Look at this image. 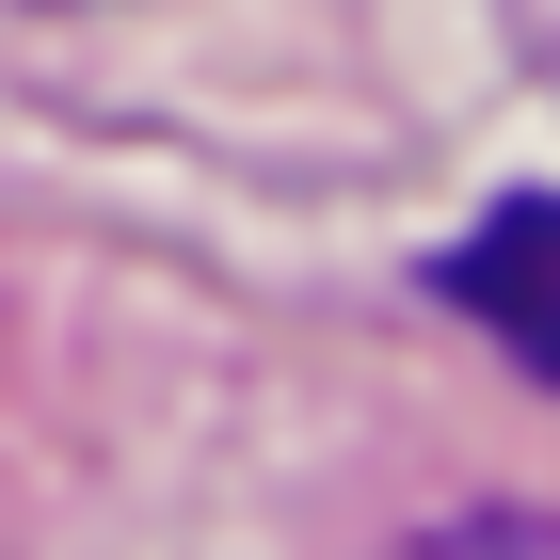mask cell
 Segmentation results:
<instances>
[{"label": "cell", "mask_w": 560, "mask_h": 560, "mask_svg": "<svg viewBox=\"0 0 560 560\" xmlns=\"http://www.w3.org/2000/svg\"><path fill=\"white\" fill-rule=\"evenodd\" d=\"M432 289L465 304V320L513 352V369H545V385H560V192H513V209H480L465 241L432 257Z\"/></svg>", "instance_id": "cell-1"}, {"label": "cell", "mask_w": 560, "mask_h": 560, "mask_svg": "<svg viewBox=\"0 0 560 560\" xmlns=\"http://www.w3.org/2000/svg\"><path fill=\"white\" fill-rule=\"evenodd\" d=\"M400 560H560V513H448V528H417Z\"/></svg>", "instance_id": "cell-2"}]
</instances>
